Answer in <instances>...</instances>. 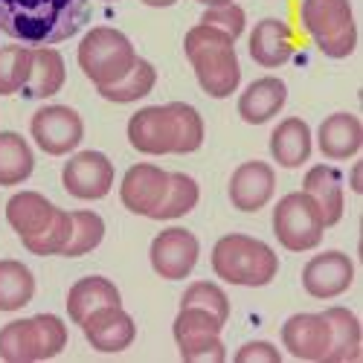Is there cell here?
<instances>
[{
  "label": "cell",
  "instance_id": "cell-29",
  "mask_svg": "<svg viewBox=\"0 0 363 363\" xmlns=\"http://www.w3.org/2000/svg\"><path fill=\"white\" fill-rule=\"evenodd\" d=\"M157 84V70L151 62H145V58H137L134 67L119 79L113 84H105V87H96L99 96L113 102V105H131V102H140L145 99L151 90H155Z\"/></svg>",
  "mask_w": 363,
  "mask_h": 363
},
{
  "label": "cell",
  "instance_id": "cell-37",
  "mask_svg": "<svg viewBox=\"0 0 363 363\" xmlns=\"http://www.w3.org/2000/svg\"><path fill=\"white\" fill-rule=\"evenodd\" d=\"M33 320H35V328H38V340H41L44 360L62 354L65 346H67V325H65V320L55 317V314H38Z\"/></svg>",
  "mask_w": 363,
  "mask_h": 363
},
{
  "label": "cell",
  "instance_id": "cell-17",
  "mask_svg": "<svg viewBox=\"0 0 363 363\" xmlns=\"http://www.w3.org/2000/svg\"><path fill=\"white\" fill-rule=\"evenodd\" d=\"M317 148L328 160H352L363 148V123L349 111L325 116L317 128Z\"/></svg>",
  "mask_w": 363,
  "mask_h": 363
},
{
  "label": "cell",
  "instance_id": "cell-38",
  "mask_svg": "<svg viewBox=\"0 0 363 363\" xmlns=\"http://www.w3.org/2000/svg\"><path fill=\"white\" fill-rule=\"evenodd\" d=\"M233 360L235 363H282V352L267 340H250L233 354Z\"/></svg>",
  "mask_w": 363,
  "mask_h": 363
},
{
  "label": "cell",
  "instance_id": "cell-12",
  "mask_svg": "<svg viewBox=\"0 0 363 363\" xmlns=\"http://www.w3.org/2000/svg\"><path fill=\"white\" fill-rule=\"evenodd\" d=\"M82 331H84V340L102 354L125 352L137 340V323L123 306L94 311L82 323Z\"/></svg>",
  "mask_w": 363,
  "mask_h": 363
},
{
  "label": "cell",
  "instance_id": "cell-25",
  "mask_svg": "<svg viewBox=\"0 0 363 363\" xmlns=\"http://www.w3.org/2000/svg\"><path fill=\"white\" fill-rule=\"evenodd\" d=\"M221 328H224V323L216 314H209L203 308H192V306L180 308L174 317V325H172L180 357L189 354L198 346H203V343H213L216 337H221Z\"/></svg>",
  "mask_w": 363,
  "mask_h": 363
},
{
  "label": "cell",
  "instance_id": "cell-6",
  "mask_svg": "<svg viewBox=\"0 0 363 363\" xmlns=\"http://www.w3.org/2000/svg\"><path fill=\"white\" fill-rule=\"evenodd\" d=\"M33 143L50 157L73 155L84 140V123L70 105H44L29 119Z\"/></svg>",
  "mask_w": 363,
  "mask_h": 363
},
{
  "label": "cell",
  "instance_id": "cell-7",
  "mask_svg": "<svg viewBox=\"0 0 363 363\" xmlns=\"http://www.w3.org/2000/svg\"><path fill=\"white\" fill-rule=\"evenodd\" d=\"M198 256H201V245L192 230L186 227H166L155 235L148 247V259H151V267L155 274L169 279V282H177V279H186L195 264H198Z\"/></svg>",
  "mask_w": 363,
  "mask_h": 363
},
{
  "label": "cell",
  "instance_id": "cell-14",
  "mask_svg": "<svg viewBox=\"0 0 363 363\" xmlns=\"http://www.w3.org/2000/svg\"><path fill=\"white\" fill-rule=\"evenodd\" d=\"M279 335H282V346L291 357L311 360V363H323L328 343H331L328 320L323 314H294L282 323Z\"/></svg>",
  "mask_w": 363,
  "mask_h": 363
},
{
  "label": "cell",
  "instance_id": "cell-28",
  "mask_svg": "<svg viewBox=\"0 0 363 363\" xmlns=\"http://www.w3.org/2000/svg\"><path fill=\"white\" fill-rule=\"evenodd\" d=\"M0 357L6 363H33L44 360L41 354V340H38V328L33 317L12 320L0 328Z\"/></svg>",
  "mask_w": 363,
  "mask_h": 363
},
{
  "label": "cell",
  "instance_id": "cell-32",
  "mask_svg": "<svg viewBox=\"0 0 363 363\" xmlns=\"http://www.w3.org/2000/svg\"><path fill=\"white\" fill-rule=\"evenodd\" d=\"M73 218V230H70V241L62 256L67 259H79V256H87L94 253L102 238H105V221L99 213H94V209H76V213H70Z\"/></svg>",
  "mask_w": 363,
  "mask_h": 363
},
{
  "label": "cell",
  "instance_id": "cell-3",
  "mask_svg": "<svg viewBox=\"0 0 363 363\" xmlns=\"http://www.w3.org/2000/svg\"><path fill=\"white\" fill-rule=\"evenodd\" d=\"M213 270L227 285L238 288H264L279 274L277 250L262 238L247 233H227L213 247Z\"/></svg>",
  "mask_w": 363,
  "mask_h": 363
},
{
  "label": "cell",
  "instance_id": "cell-15",
  "mask_svg": "<svg viewBox=\"0 0 363 363\" xmlns=\"http://www.w3.org/2000/svg\"><path fill=\"white\" fill-rule=\"evenodd\" d=\"M299 23L314 44L343 35L349 29H357L352 0H302Z\"/></svg>",
  "mask_w": 363,
  "mask_h": 363
},
{
  "label": "cell",
  "instance_id": "cell-20",
  "mask_svg": "<svg viewBox=\"0 0 363 363\" xmlns=\"http://www.w3.org/2000/svg\"><path fill=\"white\" fill-rule=\"evenodd\" d=\"M314 148L311 128L302 116H288L270 134V157L282 169H299L306 166Z\"/></svg>",
  "mask_w": 363,
  "mask_h": 363
},
{
  "label": "cell",
  "instance_id": "cell-2",
  "mask_svg": "<svg viewBox=\"0 0 363 363\" xmlns=\"http://www.w3.org/2000/svg\"><path fill=\"white\" fill-rule=\"evenodd\" d=\"M184 52L206 96L227 99L238 90L241 65L235 55V41L227 33L209 23H195L184 38Z\"/></svg>",
  "mask_w": 363,
  "mask_h": 363
},
{
  "label": "cell",
  "instance_id": "cell-1",
  "mask_svg": "<svg viewBox=\"0 0 363 363\" xmlns=\"http://www.w3.org/2000/svg\"><path fill=\"white\" fill-rule=\"evenodd\" d=\"M90 21V0H0V33L26 47H55Z\"/></svg>",
  "mask_w": 363,
  "mask_h": 363
},
{
  "label": "cell",
  "instance_id": "cell-18",
  "mask_svg": "<svg viewBox=\"0 0 363 363\" xmlns=\"http://www.w3.org/2000/svg\"><path fill=\"white\" fill-rule=\"evenodd\" d=\"M285 102H288V84L277 76H262L241 90L238 116L247 125H264L285 108Z\"/></svg>",
  "mask_w": 363,
  "mask_h": 363
},
{
  "label": "cell",
  "instance_id": "cell-42",
  "mask_svg": "<svg viewBox=\"0 0 363 363\" xmlns=\"http://www.w3.org/2000/svg\"><path fill=\"white\" fill-rule=\"evenodd\" d=\"M201 6H221V4H233V0H198Z\"/></svg>",
  "mask_w": 363,
  "mask_h": 363
},
{
  "label": "cell",
  "instance_id": "cell-35",
  "mask_svg": "<svg viewBox=\"0 0 363 363\" xmlns=\"http://www.w3.org/2000/svg\"><path fill=\"white\" fill-rule=\"evenodd\" d=\"M186 306L203 308V311H209V314H216L224 325H227V320H230V296H227L224 288L216 285V282H206V279L192 282V285L184 291V296H180V308H186Z\"/></svg>",
  "mask_w": 363,
  "mask_h": 363
},
{
  "label": "cell",
  "instance_id": "cell-41",
  "mask_svg": "<svg viewBox=\"0 0 363 363\" xmlns=\"http://www.w3.org/2000/svg\"><path fill=\"white\" fill-rule=\"evenodd\" d=\"M145 6H151V9H166V6H174L177 0H143Z\"/></svg>",
  "mask_w": 363,
  "mask_h": 363
},
{
  "label": "cell",
  "instance_id": "cell-4",
  "mask_svg": "<svg viewBox=\"0 0 363 363\" xmlns=\"http://www.w3.org/2000/svg\"><path fill=\"white\" fill-rule=\"evenodd\" d=\"M76 58L82 73L96 87H105L123 79L140 55L125 33H119L113 26H94L79 41Z\"/></svg>",
  "mask_w": 363,
  "mask_h": 363
},
{
  "label": "cell",
  "instance_id": "cell-27",
  "mask_svg": "<svg viewBox=\"0 0 363 363\" xmlns=\"http://www.w3.org/2000/svg\"><path fill=\"white\" fill-rule=\"evenodd\" d=\"M35 296V277L18 259H0V311L12 314L26 308Z\"/></svg>",
  "mask_w": 363,
  "mask_h": 363
},
{
  "label": "cell",
  "instance_id": "cell-43",
  "mask_svg": "<svg viewBox=\"0 0 363 363\" xmlns=\"http://www.w3.org/2000/svg\"><path fill=\"white\" fill-rule=\"evenodd\" d=\"M105 4H113V0H105Z\"/></svg>",
  "mask_w": 363,
  "mask_h": 363
},
{
  "label": "cell",
  "instance_id": "cell-11",
  "mask_svg": "<svg viewBox=\"0 0 363 363\" xmlns=\"http://www.w3.org/2000/svg\"><path fill=\"white\" fill-rule=\"evenodd\" d=\"M169 186V172L155 166V163H134L123 184H119V201L128 213L134 216H145L151 218V213L157 209V203L163 201Z\"/></svg>",
  "mask_w": 363,
  "mask_h": 363
},
{
  "label": "cell",
  "instance_id": "cell-30",
  "mask_svg": "<svg viewBox=\"0 0 363 363\" xmlns=\"http://www.w3.org/2000/svg\"><path fill=\"white\" fill-rule=\"evenodd\" d=\"M201 201V186L198 180L184 174V172H169V186H166V195L163 201L157 203V209L151 213L155 221H174V218H184L189 216L192 209L198 206Z\"/></svg>",
  "mask_w": 363,
  "mask_h": 363
},
{
  "label": "cell",
  "instance_id": "cell-31",
  "mask_svg": "<svg viewBox=\"0 0 363 363\" xmlns=\"http://www.w3.org/2000/svg\"><path fill=\"white\" fill-rule=\"evenodd\" d=\"M33 73V47L6 44L0 47V96H15L26 87Z\"/></svg>",
  "mask_w": 363,
  "mask_h": 363
},
{
  "label": "cell",
  "instance_id": "cell-13",
  "mask_svg": "<svg viewBox=\"0 0 363 363\" xmlns=\"http://www.w3.org/2000/svg\"><path fill=\"white\" fill-rule=\"evenodd\" d=\"M277 192V172L264 160L241 163L230 177V203L238 213H259Z\"/></svg>",
  "mask_w": 363,
  "mask_h": 363
},
{
  "label": "cell",
  "instance_id": "cell-8",
  "mask_svg": "<svg viewBox=\"0 0 363 363\" xmlns=\"http://www.w3.org/2000/svg\"><path fill=\"white\" fill-rule=\"evenodd\" d=\"M113 163L108 160V155L94 148L84 151H73L70 160L62 169V184L67 189V195L79 198V201H102L111 186H113Z\"/></svg>",
  "mask_w": 363,
  "mask_h": 363
},
{
  "label": "cell",
  "instance_id": "cell-5",
  "mask_svg": "<svg viewBox=\"0 0 363 363\" xmlns=\"http://www.w3.org/2000/svg\"><path fill=\"white\" fill-rule=\"evenodd\" d=\"M325 218L311 195L306 192H288L274 206V235L291 253H308L320 247L325 235Z\"/></svg>",
  "mask_w": 363,
  "mask_h": 363
},
{
  "label": "cell",
  "instance_id": "cell-34",
  "mask_svg": "<svg viewBox=\"0 0 363 363\" xmlns=\"http://www.w3.org/2000/svg\"><path fill=\"white\" fill-rule=\"evenodd\" d=\"M174 119V155H192L203 145V116L186 102H169Z\"/></svg>",
  "mask_w": 363,
  "mask_h": 363
},
{
  "label": "cell",
  "instance_id": "cell-39",
  "mask_svg": "<svg viewBox=\"0 0 363 363\" xmlns=\"http://www.w3.org/2000/svg\"><path fill=\"white\" fill-rule=\"evenodd\" d=\"M227 360V346L221 337H216L213 343H203L198 349H192L189 354H184V363H224Z\"/></svg>",
  "mask_w": 363,
  "mask_h": 363
},
{
  "label": "cell",
  "instance_id": "cell-21",
  "mask_svg": "<svg viewBox=\"0 0 363 363\" xmlns=\"http://www.w3.org/2000/svg\"><path fill=\"white\" fill-rule=\"evenodd\" d=\"M323 317L328 320V331H331V343H328L323 363L357 360L363 352V328H360L357 314L352 308H343V306H331L323 311Z\"/></svg>",
  "mask_w": 363,
  "mask_h": 363
},
{
  "label": "cell",
  "instance_id": "cell-36",
  "mask_svg": "<svg viewBox=\"0 0 363 363\" xmlns=\"http://www.w3.org/2000/svg\"><path fill=\"white\" fill-rule=\"evenodd\" d=\"M201 23L216 26V29H221V33H227L233 41H238L241 35H245L247 15H245V9H241L235 0H233V4H221V6H206L203 15H201Z\"/></svg>",
  "mask_w": 363,
  "mask_h": 363
},
{
  "label": "cell",
  "instance_id": "cell-10",
  "mask_svg": "<svg viewBox=\"0 0 363 363\" xmlns=\"http://www.w3.org/2000/svg\"><path fill=\"white\" fill-rule=\"evenodd\" d=\"M128 143L140 155L163 157L174 155V119L169 105H148L140 108L128 119Z\"/></svg>",
  "mask_w": 363,
  "mask_h": 363
},
{
  "label": "cell",
  "instance_id": "cell-26",
  "mask_svg": "<svg viewBox=\"0 0 363 363\" xmlns=\"http://www.w3.org/2000/svg\"><path fill=\"white\" fill-rule=\"evenodd\" d=\"M35 172L29 140L18 131H0V186H18Z\"/></svg>",
  "mask_w": 363,
  "mask_h": 363
},
{
  "label": "cell",
  "instance_id": "cell-33",
  "mask_svg": "<svg viewBox=\"0 0 363 363\" xmlns=\"http://www.w3.org/2000/svg\"><path fill=\"white\" fill-rule=\"evenodd\" d=\"M70 230H73L70 213H67V209H55L52 221L41 233L26 235L21 241H23V247L33 256H62L65 247H67V241H70Z\"/></svg>",
  "mask_w": 363,
  "mask_h": 363
},
{
  "label": "cell",
  "instance_id": "cell-16",
  "mask_svg": "<svg viewBox=\"0 0 363 363\" xmlns=\"http://www.w3.org/2000/svg\"><path fill=\"white\" fill-rule=\"evenodd\" d=\"M250 58L259 67L277 70L291 62L294 55V29L279 18H262L250 29Z\"/></svg>",
  "mask_w": 363,
  "mask_h": 363
},
{
  "label": "cell",
  "instance_id": "cell-23",
  "mask_svg": "<svg viewBox=\"0 0 363 363\" xmlns=\"http://www.w3.org/2000/svg\"><path fill=\"white\" fill-rule=\"evenodd\" d=\"M67 82V65L55 47H33V73H29L26 87L21 90L23 99H50Z\"/></svg>",
  "mask_w": 363,
  "mask_h": 363
},
{
  "label": "cell",
  "instance_id": "cell-19",
  "mask_svg": "<svg viewBox=\"0 0 363 363\" xmlns=\"http://www.w3.org/2000/svg\"><path fill=\"white\" fill-rule=\"evenodd\" d=\"M302 192L314 198V203L320 206V213L325 218V227L340 224V218L346 213V195H343L340 169L328 166V163L311 166L306 172V177H302Z\"/></svg>",
  "mask_w": 363,
  "mask_h": 363
},
{
  "label": "cell",
  "instance_id": "cell-24",
  "mask_svg": "<svg viewBox=\"0 0 363 363\" xmlns=\"http://www.w3.org/2000/svg\"><path fill=\"white\" fill-rule=\"evenodd\" d=\"M55 209H58V206H55L47 195L33 192V189H23V192H15V195L6 201V221H9V227H12L21 238H26V235L41 233V230L52 221Z\"/></svg>",
  "mask_w": 363,
  "mask_h": 363
},
{
  "label": "cell",
  "instance_id": "cell-9",
  "mask_svg": "<svg viewBox=\"0 0 363 363\" xmlns=\"http://www.w3.org/2000/svg\"><path fill=\"white\" fill-rule=\"evenodd\" d=\"M354 282V262L343 250H323L302 267V288L314 299H335Z\"/></svg>",
  "mask_w": 363,
  "mask_h": 363
},
{
  "label": "cell",
  "instance_id": "cell-40",
  "mask_svg": "<svg viewBox=\"0 0 363 363\" xmlns=\"http://www.w3.org/2000/svg\"><path fill=\"white\" fill-rule=\"evenodd\" d=\"M349 186H352V192H363V160H357L354 166H352V172H349Z\"/></svg>",
  "mask_w": 363,
  "mask_h": 363
},
{
  "label": "cell",
  "instance_id": "cell-22",
  "mask_svg": "<svg viewBox=\"0 0 363 363\" xmlns=\"http://www.w3.org/2000/svg\"><path fill=\"white\" fill-rule=\"evenodd\" d=\"M111 306H123V294L108 277H82L67 294V317L76 325H82L94 311Z\"/></svg>",
  "mask_w": 363,
  "mask_h": 363
}]
</instances>
